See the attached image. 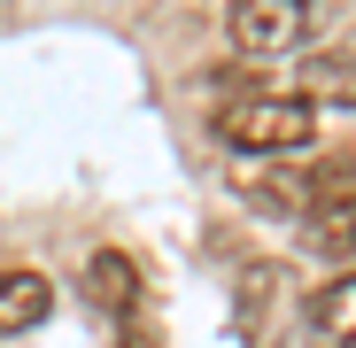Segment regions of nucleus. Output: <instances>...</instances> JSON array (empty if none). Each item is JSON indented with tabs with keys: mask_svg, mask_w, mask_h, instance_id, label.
I'll list each match as a JSON object with an SVG mask.
<instances>
[{
	"mask_svg": "<svg viewBox=\"0 0 356 348\" xmlns=\"http://www.w3.org/2000/svg\"><path fill=\"white\" fill-rule=\"evenodd\" d=\"M310 132H318V116L302 93H241L217 108V140L241 155H294V147H310Z\"/></svg>",
	"mask_w": 356,
	"mask_h": 348,
	"instance_id": "obj_1",
	"label": "nucleus"
},
{
	"mask_svg": "<svg viewBox=\"0 0 356 348\" xmlns=\"http://www.w3.org/2000/svg\"><path fill=\"white\" fill-rule=\"evenodd\" d=\"M225 31L241 54H294L310 31V0H232Z\"/></svg>",
	"mask_w": 356,
	"mask_h": 348,
	"instance_id": "obj_2",
	"label": "nucleus"
},
{
	"mask_svg": "<svg viewBox=\"0 0 356 348\" xmlns=\"http://www.w3.org/2000/svg\"><path fill=\"white\" fill-rule=\"evenodd\" d=\"M310 348H356V271L310 295Z\"/></svg>",
	"mask_w": 356,
	"mask_h": 348,
	"instance_id": "obj_3",
	"label": "nucleus"
},
{
	"mask_svg": "<svg viewBox=\"0 0 356 348\" xmlns=\"http://www.w3.org/2000/svg\"><path fill=\"white\" fill-rule=\"evenodd\" d=\"M302 93L310 108H356V54H302Z\"/></svg>",
	"mask_w": 356,
	"mask_h": 348,
	"instance_id": "obj_4",
	"label": "nucleus"
},
{
	"mask_svg": "<svg viewBox=\"0 0 356 348\" xmlns=\"http://www.w3.org/2000/svg\"><path fill=\"white\" fill-rule=\"evenodd\" d=\"M54 310V286L39 271H0V333H31Z\"/></svg>",
	"mask_w": 356,
	"mask_h": 348,
	"instance_id": "obj_5",
	"label": "nucleus"
},
{
	"mask_svg": "<svg viewBox=\"0 0 356 348\" xmlns=\"http://www.w3.org/2000/svg\"><path fill=\"white\" fill-rule=\"evenodd\" d=\"M86 295H93L108 317H132V310H140V271H132L124 256H93V263H86Z\"/></svg>",
	"mask_w": 356,
	"mask_h": 348,
	"instance_id": "obj_6",
	"label": "nucleus"
},
{
	"mask_svg": "<svg viewBox=\"0 0 356 348\" xmlns=\"http://www.w3.org/2000/svg\"><path fill=\"white\" fill-rule=\"evenodd\" d=\"M310 248H318L325 263H348V271H356V194L310 209Z\"/></svg>",
	"mask_w": 356,
	"mask_h": 348,
	"instance_id": "obj_7",
	"label": "nucleus"
},
{
	"mask_svg": "<svg viewBox=\"0 0 356 348\" xmlns=\"http://www.w3.org/2000/svg\"><path fill=\"white\" fill-rule=\"evenodd\" d=\"M271 286H279V271H271V263H256V271H248V286H241V295H248V302H241V333H248V340L264 333V295H271Z\"/></svg>",
	"mask_w": 356,
	"mask_h": 348,
	"instance_id": "obj_8",
	"label": "nucleus"
}]
</instances>
